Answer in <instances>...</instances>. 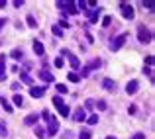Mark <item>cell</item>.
<instances>
[{
  "label": "cell",
  "mask_w": 155,
  "mask_h": 139,
  "mask_svg": "<svg viewBox=\"0 0 155 139\" xmlns=\"http://www.w3.org/2000/svg\"><path fill=\"white\" fill-rule=\"evenodd\" d=\"M69 14H77V6H75V2H71V0H67V8H65Z\"/></svg>",
  "instance_id": "e0dca14e"
},
{
  "label": "cell",
  "mask_w": 155,
  "mask_h": 139,
  "mask_svg": "<svg viewBox=\"0 0 155 139\" xmlns=\"http://www.w3.org/2000/svg\"><path fill=\"white\" fill-rule=\"evenodd\" d=\"M51 32H53V35H57V37H63V30H61L59 26H53Z\"/></svg>",
  "instance_id": "44dd1931"
},
{
  "label": "cell",
  "mask_w": 155,
  "mask_h": 139,
  "mask_svg": "<svg viewBox=\"0 0 155 139\" xmlns=\"http://www.w3.org/2000/svg\"><path fill=\"white\" fill-rule=\"evenodd\" d=\"M12 59H16V61L22 59V51H20V49H14V51H12Z\"/></svg>",
  "instance_id": "484cf974"
},
{
  "label": "cell",
  "mask_w": 155,
  "mask_h": 139,
  "mask_svg": "<svg viewBox=\"0 0 155 139\" xmlns=\"http://www.w3.org/2000/svg\"><path fill=\"white\" fill-rule=\"evenodd\" d=\"M96 108H98V110H106V102H104V100H98V102H96Z\"/></svg>",
  "instance_id": "e575fe53"
},
{
  "label": "cell",
  "mask_w": 155,
  "mask_h": 139,
  "mask_svg": "<svg viewBox=\"0 0 155 139\" xmlns=\"http://www.w3.org/2000/svg\"><path fill=\"white\" fill-rule=\"evenodd\" d=\"M110 24H112L110 16H104V18H102V26H104V28H106V26H110Z\"/></svg>",
  "instance_id": "f546056e"
},
{
  "label": "cell",
  "mask_w": 155,
  "mask_h": 139,
  "mask_svg": "<svg viewBox=\"0 0 155 139\" xmlns=\"http://www.w3.org/2000/svg\"><path fill=\"white\" fill-rule=\"evenodd\" d=\"M120 8H122V16L126 20H132L133 18V8L128 4V2H120Z\"/></svg>",
  "instance_id": "5b68a950"
},
{
  "label": "cell",
  "mask_w": 155,
  "mask_h": 139,
  "mask_svg": "<svg viewBox=\"0 0 155 139\" xmlns=\"http://www.w3.org/2000/svg\"><path fill=\"white\" fill-rule=\"evenodd\" d=\"M124 43H126V33H122V35H118L114 41H112V49L114 51H120V47H122Z\"/></svg>",
  "instance_id": "8992f818"
},
{
  "label": "cell",
  "mask_w": 155,
  "mask_h": 139,
  "mask_svg": "<svg viewBox=\"0 0 155 139\" xmlns=\"http://www.w3.org/2000/svg\"><path fill=\"white\" fill-rule=\"evenodd\" d=\"M143 75H149L151 80H153V75H151V69H149V67H143Z\"/></svg>",
  "instance_id": "b9f144b4"
},
{
  "label": "cell",
  "mask_w": 155,
  "mask_h": 139,
  "mask_svg": "<svg viewBox=\"0 0 155 139\" xmlns=\"http://www.w3.org/2000/svg\"><path fill=\"white\" fill-rule=\"evenodd\" d=\"M59 28H61V30H63V28H69V22H67L65 18H63V20H59Z\"/></svg>",
  "instance_id": "8d00e7d4"
},
{
  "label": "cell",
  "mask_w": 155,
  "mask_h": 139,
  "mask_svg": "<svg viewBox=\"0 0 155 139\" xmlns=\"http://www.w3.org/2000/svg\"><path fill=\"white\" fill-rule=\"evenodd\" d=\"M85 106H87V110H90V108L94 106V102H92V100H87V102H85Z\"/></svg>",
  "instance_id": "7bdbcfd3"
},
{
  "label": "cell",
  "mask_w": 155,
  "mask_h": 139,
  "mask_svg": "<svg viewBox=\"0 0 155 139\" xmlns=\"http://www.w3.org/2000/svg\"><path fill=\"white\" fill-rule=\"evenodd\" d=\"M39 78H41V80H45V82H55V76L51 75V73H49V71H39Z\"/></svg>",
  "instance_id": "8fae6325"
},
{
  "label": "cell",
  "mask_w": 155,
  "mask_h": 139,
  "mask_svg": "<svg viewBox=\"0 0 155 139\" xmlns=\"http://www.w3.org/2000/svg\"><path fill=\"white\" fill-rule=\"evenodd\" d=\"M98 14H100V8H96L94 12H89V22L90 24H98Z\"/></svg>",
  "instance_id": "9a60e30c"
},
{
  "label": "cell",
  "mask_w": 155,
  "mask_h": 139,
  "mask_svg": "<svg viewBox=\"0 0 155 139\" xmlns=\"http://www.w3.org/2000/svg\"><path fill=\"white\" fill-rule=\"evenodd\" d=\"M106 139H116V137H114V135H108V137H106Z\"/></svg>",
  "instance_id": "681fc988"
},
{
  "label": "cell",
  "mask_w": 155,
  "mask_h": 139,
  "mask_svg": "<svg viewBox=\"0 0 155 139\" xmlns=\"http://www.w3.org/2000/svg\"><path fill=\"white\" fill-rule=\"evenodd\" d=\"M53 65H55V67H59V69H61V67L65 65V61H63V57H57L55 61H53Z\"/></svg>",
  "instance_id": "4316f807"
},
{
  "label": "cell",
  "mask_w": 155,
  "mask_h": 139,
  "mask_svg": "<svg viewBox=\"0 0 155 139\" xmlns=\"http://www.w3.org/2000/svg\"><path fill=\"white\" fill-rule=\"evenodd\" d=\"M57 131H59V121L51 116V119L47 121V131H45V135H57Z\"/></svg>",
  "instance_id": "277c9868"
},
{
  "label": "cell",
  "mask_w": 155,
  "mask_h": 139,
  "mask_svg": "<svg viewBox=\"0 0 155 139\" xmlns=\"http://www.w3.org/2000/svg\"><path fill=\"white\" fill-rule=\"evenodd\" d=\"M89 126H94V123H98V114H92V116H89V118L85 119Z\"/></svg>",
  "instance_id": "ac0fdd59"
},
{
  "label": "cell",
  "mask_w": 155,
  "mask_h": 139,
  "mask_svg": "<svg viewBox=\"0 0 155 139\" xmlns=\"http://www.w3.org/2000/svg\"><path fill=\"white\" fill-rule=\"evenodd\" d=\"M79 139H90V131L89 129H83V131L79 133Z\"/></svg>",
  "instance_id": "cb8c5ba5"
},
{
  "label": "cell",
  "mask_w": 155,
  "mask_h": 139,
  "mask_svg": "<svg viewBox=\"0 0 155 139\" xmlns=\"http://www.w3.org/2000/svg\"><path fill=\"white\" fill-rule=\"evenodd\" d=\"M2 80H6V75H0V82H2Z\"/></svg>",
  "instance_id": "c3c4849f"
},
{
  "label": "cell",
  "mask_w": 155,
  "mask_h": 139,
  "mask_svg": "<svg viewBox=\"0 0 155 139\" xmlns=\"http://www.w3.org/2000/svg\"><path fill=\"white\" fill-rule=\"evenodd\" d=\"M143 8H147V10H153V0H145V2H143Z\"/></svg>",
  "instance_id": "1f68e13d"
},
{
  "label": "cell",
  "mask_w": 155,
  "mask_h": 139,
  "mask_svg": "<svg viewBox=\"0 0 155 139\" xmlns=\"http://www.w3.org/2000/svg\"><path fill=\"white\" fill-rule=\"evenodd\" d=\"M57 92H59V94H65V92H67V86L65 84H57Z\"/></svg>",
  "instance_id": "836d02e7"
},
{
  "label": "cell",
  "mask_w": 155,
  "mask_h": 139,
  "mask_svg": "<svg viewBox=\"0 0 155 139\" xmlns=\"http://www.w3.org/2000/svg\"><path fill=\"white\" fill-rule=\"evenodd\" d=\"M137 39H139L141 43H149V41H151V32L145 28L143 24L137 26Z\"/></svg>",
  "instance_id": "7a4b0ae2"
},
{
  "label": "cell",
  "mask_w": 155,
  "mask_h": 139,
  "mask_svg": "<svg viewBox=\"0 0 155 139\" xmlns=\"http://www.w3.org/2000/svg\"><path fill=\"white\" fill-rule=\"evenodd\" d=\"M57 8H59V10H65V8H67V2H65V0H59V2H57Z\"/></svg>",
  "instance_id": "d590c367"
},
{
  "label": "cell",
  "mask_w": 155,
  "mask_h": 139,
  "mask_svg": "<svg viewBox=\"0 0 155 139\" xmlns=\"http://www.w3.org/2000/svg\"><path fill=\"white\" fill-rule=\"evenodd\" d=\"M30 94L33 98H41L45 94V88H41V86H30Z\"/></svg>",
  "instance_id": "30bf717a"
},
{
  "label": "cell",
  "mask_w": 155,
  "mask_h": 139,
  "mask_svg": "<svg viewBox=\"0 0 155 139\" xmlns=\"http://www.w3.org/2000/svg\"><path fill=\"white\" fill-rule=\"evenodd\" d=\"M137 90H139V82H137V80H130V82L126 84V92H128V94H135Z\"/></svg>",
  "instance_id": "9c48e42d"
},
{
  "label": "cell",
  "mask_w": 155,
  "mask_h": 139,
  "mask_svg": "<svg viewBox=\"0 0 155 139\" xmlns=\"http://www.w3.org/2000/svg\"><path fill=\"white\" fill-rule=\"evenodd\" d=\"M26 20H28V26H30V28H37V20H35V18H33L32 14H30V16H28V18H26Z\"/></svg>",
  "instance_id": "ffe728a7"
},
{
  "label": "cell",
  "mask_w": 155,
  "mask_h": 139,
  "mask_svg": "<svg viewBox=\"0 0 155 139\" xmlns=\"http://www.w3.org/2000/svg\"><path fill=\"white\" fill-rule=\"evenodd\" d=\"M53 104H55V108L59 110V114H61L63 118L71 116V110H69V106L63 102V98H61V96H53Z\"/></svg>",
  "instance_id": "6da1fadb"
},
{
  "label": "cell",
  "mask_w": 155,
  "mask_h": 139,
  "mask_svg": "<svg viewBox=\"0 0 155 139\" xmlns=\"http://www.w3.org/2000/svg\"><path fill=\"white\" fill-rule=\"evenodd\" d=\"M102 86H104L108 92H116V82H114L112 78H104V80H102Z\"/></svg>",
  "instance_id": "7c38bea8"
},
{
  "label": "cell",
  "mask_w": 155,
  "mask_h": 139,
  "mask_svg": "<svg viewBox=\"0 0 155 139\" xmlns=\"http://www.w3.org/2000/svg\"><path fill=\"white\" fill-rule=\"evenodd\" d=\"M0 102H2V96H0Z\"/></svg>",
  "instance_id": "f907efd6"
},
{
  "label": "cell",
  "mask_w": 155,
  "mask_h": 139,
  "mask_svg": "<svg viewBox=\"0 0 155 139\" xmlns=\"http://www.w3.org/2000/svg\"><path fill=\"white\" fill-rule=\"evenodd\" d=\"M153 55H147V57H145V65H147V67H151V65H153Z\"/></svg>",
  "instance_id": "d6a6232c"
},
{
  "label": "cell",
  "mask_w": 155,
  "mask_h": 139,
  "mask_svg": "<svg viewBox=\"0 0 155 139\" xmlns=\"http://www.w3.org/2000/svg\"><path fill=\"white\" fill-rule=\"evenodd\" d=\"M12 102H14V104H16L18 108H22V106H24V98H22V94H14V96H12Z\"/></svg>",
  "instance_id": "2e32d148"
},
{
  "label": "cell",
  "mask_w": 155,
  "mask_h": 139,
  "mask_svg": "<svg viewBox=\"0 0 155 139\" xmlns=\"http://www.w3.org/2000/svg\"><path fill=\"white\" fill-rule=\"evenodd\" d=\"M87 4H89L90 8H94V10H96V8H98V2H96V0H89V2H87Z\"/></svg>",
  "instance_id": "74e56055"
},
{
  "label": "cell",
  "mask_w": 155,
  "mask_h": 139,
  "mask_svg": "<svg viewBox=\"0 0 155 139\" xmlns=\"http://www.w3.org/2000/svg\"><path fill=\"white\" fill-rule=\"evenodd\" d=\"M75 6H77V10H85V8H87V2L81 0V2H75Z\"/></svg>",
  "instance_id": "f1b7e54d"
},
{
  "label": "cell",
  "mask_w": 155,
  "mask_h": 139,
  "mask_svg": "<svg viewBox=\"0 0 155 139\" xmlns=\"http://www.w3.org/2000/svg\"><path fill=\"white\" fill-rule=\"evenodd\" d=\"M73 119H75V121H85V119H87V112H85V108H83V106L75 110V114H73Z\"/></svg>",
  "instance_id": "52a82bcc"
},
{
  "label": "cell",
  "mask_w": 155,
  "mask_h": 139,
  "mask_svg": "<svg viewBox=\"0 0 155 139\" xmlns=\"http://www.w3.org/2000/svg\"><path fill=\"white\" fill-rule=\"evenodd\" d=\"M6 4H8V2H6V0H0V8H4V6H6Z\"/></svg>",
  "instance_id": "7dc6e473"
},
{
  "label": "cell",
  "mask_w": 155,
  "mask_h": 139,
  "mask_svg": "<svg viewBox=\"0 0 155 139\" xmlns=\"http://www.w3.org/2000/svg\"><path fill=\"white\" fill-rule=\"evenodd\" d=\"M4 26H6V20H4V18H0V30H2Z\"/></svg>",
  "instance_id": "bcb514c9"
},
{
  "label": "cell",
  "mask_w": 155,
  "mask_h": 139,
  "mask_svg": "<svg viewBox=\"0 0 155 139\" xmlns=\"http://www.w3.org/2000/svg\"><path fill=\"white\" fill-rule=\"evenodd\" d=\"M2 104H4V110H6V112H12V106L6 102V100H4V98H2Z\"/></svg>",
  "instance_id": "f35d334b"
},
{
  "label": "cell",
  "mask_w": 155,
  "mask_h": 139,
  "mask_svg": "<svg viewBox=\"0 0 155 139\" xmlns=\"http://www.w3.org/2000/svg\"><path fill=\"white\" fill-rule=\"evenodd\" d=\"M12 90H14V92L20 90V82H14V84H12Z\"/></svg>",
  "instance_id": "ee69618b"
},
{
  "label": "cell",
  "mask_w": 155,
  "mask_h": 139,
  "mask_svg": "<svg viewBox=\"0 0 155 139\" xmlns=\"http://www.w3.org/2000/svg\"><path fill=\"white\" fill-rule=\"evenodd\" d=\"M41 118H43L45 121H49V119H51V114H49V110H43V112H41Z\"/></svg>",
  "instance_id": "4dcf8cb0"
},
{
  "label": "cell",
  "mask_w": 155,
  "mask_h": 139,
  "mask_svg": "<svg viewBox=\"0 0 155 139\" xmlns=\"http://www.w3.org/2000/svg\"><path fill=\"white\" fill-rule=\"evenodd\" d=\"M87 39H89V43L94 41V37H92V33H87Z\"/></svg>",
  "instance_id": "f6af8a7d"
},
{
  "label": "cell",
  "mask_w": 155,
  "mask_h": 139,
  "mask_svg": "<svg viewBox=\"0 0 155 139\" xmlns=\"http://www.w3.org/2000/svg\"><path fill=\"white\" fill-rule=\"evenodd\" d=\"M0 75H6V63H4V57L0 59Z\"/></svg>",
  "instance_id": "83f0119b"
},
{
  "label": "cell",
  "mask_w": 155,
  "mask_h": 139,
  "mask_svg": "<svg viewBox=\"0 0 155 139\" xmlns=\"http://www.w3.org/2000/svg\"><path fill=\"white\" fill-rule=\"evenodd\" d=\"M100 67V59H94V61H90V65H87V69H98Z\"/></svg>",
  "instance_id": "603a6c76"
},
{
  "label": "cell",
  "mask_w": 155,
  "mask_h": 139,
  "mask_svg": "<svg viewBox=\"0 0 155 139\" xmlns=\"http://www.w3.org/2000/svg\"><path fill=\"white\" fill-rule=\"evenodd\" d=\"M33 131H35V135H37V137H39V139H43V137H45V129H43V128H39V126H35V128H33Z\"/></svg>",
  "instance_id": "d6986e66"
},
{
  "label": "cell",
  "mask_w": 155,
  "mask_h": 139,
  "mask_svg": "<svg viewBox=\"0 0 155 139\" xmlns=\"http://www.w3.org/2000/svg\"><path fill=\"white\" fill-rule=\"evenodd\" d=\"M33 51H35V55H37V57H43V55H45L43 43H41V41H33Z\"/></svg>",
  "instance_id": "4fadbf2b"
},
{
  "label": "cell",
  "mask_w": 155,
  "mask_h": 139,
  "mask_svg": "<svg viewBox=\"0 0 155 139\" xmlns=\"http://www.w3.org/2000/svg\"><path fill=\"white\" fill-rule=\"evenodd\" d=\"M132 139H145V133H133Z\"/></svg>",
  "instance_id": "60d3db41"
},
{
  "label": "cell",
  "mask_w": 155,
  "mask_h": 139,
  "mask_svg": "<svg viewBox=\"0 0 155 139\" xmlns=\"http://www.w3.org/2000/svg\"><path fill=\"white\" fill-rule=\"evenodd\" d=\"M67 78H69L71 82H79V80H81V76H79L77 73H69V75H67Z\"/></svg>",
  "instance_id": "7402d4cb"
},
{
  "label": "cell",
  "mask_w": 155,
  "mask_h": 139,
  "mask_svg": "<svg viewBox=\"0 0 155 139\" xmlns=\"http://www.w3.org/2000/svg\"><path fill=\"white\" fill-rule=\"evenodd\" d=\"M61 55L69 59V63H71V67H73L75 71H77V69H81V61H79L77 57H75V55L71 53V51H67V49H63V51H61Z\"/></svg>",
  "instance_id": "3957f363"
},
{
  "label": "cell",
  "mask_w": 155,
  "mask_h": 139,
  "mask_svg": "<svg viewBox=\"0 0 155 139\" xmlns=\"http://www.w3.org/2000/svg\"><path fill=\"white\" fill-rule=\"evenodd\" d=\"M12 4H14V6H16V8H20V6H24V4H26V2H24V0H14V2H12Z\"/></svg>",
  "instance_id": "ab89813d"
},
{
  "label": "cell",
  "mask_w": 155,
  "mask_h": 139,
  "mask_svg": "<svg viewBox=\"0 0 155 139\" xmlns=\"http://www.w3.org/2000/svg\"><path fill=\"white\" fill-rule=\"evenodd\" d=\"M37 121H39V114H28L24 119L26 126H37Z\"/></svg>",
  "instance_id": "ba28073f"
},
{
  "label": "cell",
  "mask_w": 155,
  "mask_h": 139,
  "mask_svg": "<svg viewBox=\"0 0 155 139\" xmlns=\"http://www.w3.org/2000/svg\"><path fill=\"white\" fill-rule=\"evenodd\" d=\"M20 80H22L24 84H30V86L33 84V78H32V76H30V75H28V73H24V71H22V73H20Z\"/></svg>",
  "instance_id": "5bb4252c"
},
{
  "label": "cell",
  "mask_w": 155,
  "mask_h": 139,
  "mask_svg": "<svg viewBox=\"0 0 155 139\" xmlns=\"http://www.w3.org/2000/svg\"><path fill=\"white\" fill-rule=\"evenodd\" d=\"M6 135H8V129H6V126L0 121V137H6Z\"/></svg>",
  "instance_id": "d4e9b609"
}]
</instances>
